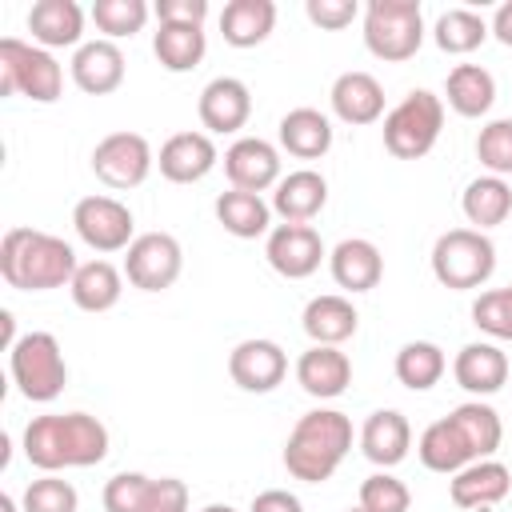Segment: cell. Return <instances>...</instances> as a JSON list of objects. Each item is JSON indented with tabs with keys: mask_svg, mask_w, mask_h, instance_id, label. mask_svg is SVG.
Instances as JSON below:
<instances>
[{
	"mask_svg": "<svg viewBox=\"0 0 512 512\" xmlns=\"http://www.w3.org/2000/svg\"><path fill=\"white\" fill-rule=\"evenodd\" d=\"M72 228L92 252H128V244L136 240L132 208L120 204L116 196H84V200H76Z\"/></svg>",
	"mask_w": 512,
	"mask_h": 512,
	"instance_id": "11",
	"label": "cell"
},
{
	"mask_svg": "<svg viewBox=\"0 0 512 512\" xmlns=\"http://www.w3.org/2000/svg\"><path fill=\"white\" fill-rule=\"evenodd\" d=\"M216 160H220V152H216V144H212L208 132H176V136H168L160 144V156H156L160 176L172 180V184H196V180H204L216 168Z\"/></svg>",
	"mask_w": 512,
	"mask_h": 512,
	"instance_id": "18",
	"label": "cell"
},
{
	"mask_svg": "<svg viewBox=\"0 0 512 512\" xmlns=\"http://www.w3.org/2000/svg\"><path fill=\"white\" fill-rule=\"evenodd\" d=\"M304 12H308V20L316 28L340 32V28H348L360 16V4L356 0H304Z\"/></svg>",
	"mask_w": 512,
	"mask_h": 512,
	"instance_id": "43",
	"label": "cell"
},
{
	"mask_svg": "<svg viewBox=\"0 0 512 512\" xmlns=\"http://www.w3.org/2000/svg\"><path fill=\"white\" fill-rule=\"evenodd\" d=\"M408 504H412V492L392 472H372L360 484V508L364 512H408Z\"/></svg>",
	"mask_w": 512,
	"mask_h": 512,
	"instance_id": "41",
	"label": "cell"
},
{
	"mask_svg": "<svg viewBox=\"0 0 512 512\" xmlns=\"http://www.w3.org/2000/svg\"><path fill=\"white\" fill-rule=\"evenodd\" d=\"M200 512H236V508H232V504H204Z\"/></svg>",
	"mask_w": 512,
	"mask_h": 512,
	"instance_id": "50",
	"label": "cell"
},
{
	"mask_svg": "<svg viewBox=\"0 0 512 512\" xmlns=\"http://www.w3.org/2000/svg\"><path fill=\"white\" fill-rule=\"evenodd\" d=\"M472 324L492 340H512V284L480 292L472 300Z\"/></svg>",
	"mask_w": 512,
	"mask_h": 512,
	"instance_id": "40",
	"label": "cell"
},
{
	"mask_svg": "<svg viewBox=\"0 0 512 512\" xmlns=\"http://www.w3.org/2000/svg\"><path fill=\"white\" fill-rule=\"evenodd\" d=\"M144 512H188V484L176 476H160V480L152 476Z\"/></svg>",
	"mask_w": 512,
	"mask_h": 512,
	"instance_id": "44",
	"label": "cell"
},
{
	"mask_svg": "<svg viewBox=\"0 0 512 512\" xmlns=\"http://www.w3.org/2000/svg\"><path fill=\"white\" fill-rule=\"evenodd\" d=\"M416 456H420V464H424L428 472H444V476H456L460 468H468V464L480 460L476 448H472V440H468V432L456 424L452 412L440 416V420H432V424L420 432Z\"/></svg>",
	"mask_w": 512,
	"mask_h": 512,
	"instance_id": "16",
	"label": "cell"
},
{
	"mask_svg": "<svg viewBox=\"0 0 512 512\" xmlns=\"http://www.w3.org/2000/svg\"><path fill=\"white\" fill-rule=\"evenodd\" d=\"M300 324H304V332H308L312 344H332V348H340V344L356 332L360 312H356V304H352L348 296L324 292V296H312V300L304 304Z\"/></svg>",
	"mask_w": 512,
	"mask_h": 512,
	"instance_id": "27",
	"label": "cell"
},
{
	"mask_svg": "<svg viewBox=\"0 0 512 512\" xmlns=\"http://www.w3.org/2000/svg\"><path fill=\"white\" fill-rule=\"evenodd\" d=\"M228 376L244 392H272L288 376V352L276 340L248 336L228 352Z\"/></svg>",
	"mask_w": 512,
	"mask_h": 512,
	"instance_id": "12",
	"label": "cell"
},
{
	"mask_svg": "<svg viewBox=\"0 0 512 512\" xmlns=\"http://www.w3.org/2000/svg\"><path fill=\"white\" fill-rule=\"evenodd\" d=\"M76 508H80L76 488L68 480H60L56 472H44L20 496V512H76Z\"/></svg>",
	"mask_w": 512,
	"mask_h": 512,
	"instance_id": "38",
	"label": "cell"
},
{
	"mask_svg": "<svg viewBox=\"0 0 512 512\" xmlns=\"http://www.w3.org/2000/svg\"><path fill=\"white\" fill-rule=\"evenodd\" d=\"M396 380L412 392H428L432 384H440L444 368H448V356L440 344L432 340H408L400 352H396Z\"/></svg>",
	"mask_w": 512,
	"mask_h": 512,
	"instance_id": "35",
	"label": "cell"
},
{
	"mask_svg": "<svg viewBox=\"0 0 512 512\" xmlns=\"http://www.w3.org/2000/svg\"><path fill=\"white\" fill-rule=\"evenodd\" d=\"M0 328H4V348H12L20 336H16V316L12 312H0Z\"/></svg>",
	"mask_w": 512,
	"mask_h": 512,
	"instance_id": "48",
	"label": "cell"
},
{
	"mask_svg": "<svg viewBox=\"0 0 512 512\" xmlns=\"http://www.w3.org/2000/svg\"><path fill=\"white\" fill-rule=\"evenodd\" d=\"M508 488H512V472L500 460H476L448 480V496L456 508H492L508 496Z\"/></svg>",
	"mask_w": 512,
	"mask_h": 512,
	"instance_id": "26",
	"label": "cell"
},
{
	"mask_svg": "<svg viewBox=\"0 0 512 512\" xmlns=\"http://www.w3.org/2000/svg\"><path fill=\"white\" fill-rule=\"evenodd\" d=\"M76 252L68 240L40 232V228H8L0 240V276L8 288L20 292H52L72 284Z\"/></svg>",
	"mask_w": 512,
	"mask_h": 512,
	"instance_id": "2",
	"label": "cell"
},
{
	"mask_svg": "<svg viewBox=\"0 0 512 512\" xmlns=\"http://www.w3.org/2000/svg\"><path fill=\"white\" fill-rule=\"evenodd\" d=\"M452 376H456V384H460L464 392H472V396H492V392H500V388L508 384V356H504L496 344H488V340H472V344H464V348L456 352Z\"/></svg>",
	"mask_w": 512,
	"mask_h": 512,
	"instance_id": "23",
	"label": "cell"
},
{
	"mask_svg": "<svg viewBox=\"0 0 512 512\" xmlns=\"http://www.w3.org/2000/svg\"><path fill=\"white\" fill-rule=\"evenodd\" d=\"M352 448V420L336 408H312L304 412L288 440H284V468L292 480L324 484Z\"/></svg>",
	"mask_w": 512,
	"mask_h": 512,
	"instance_id": "3",
	"label": "cell"
},
{
	"mask_svg": "<svg viewBox=\"0 0 512 512\" xmlns=\"http://www.w3.org/2000/svg\"><path fill=\"white\" fill-rule=\"evenodd\" d=\"M412 448V424L404 420V412L396 408H376L364 428H360V452L376 464V468H396Z\"/></svg>",
	"mask_w": 512,
	"mask_h": 512,
	"instance_id": "20",
	"label": "cell"
},
{
	"mask_svg": "<svg viewBox=\"0 0 512 512\" xmlns=\"http://www.w3.org/2000/svg\"><path fill=\"white\" fill-rule=\"evenodd\" d=\"M28 96L36 104H52L64 92V68L40 44H24L16 36L0 40V96Z\"/></svg>",
	"mask_w": 512,
	"mask_h": 512,
	"instance_id": "7",
	"label": "cell"
},
{
	"mask_svg": "<svg viewBox=\"0 0 512 512\" xmlns=\"http://www.w3.org/2000/svg\"><path fill=\"white\" fill-rule=\"evenodd\" d=\"M152 52H156L160 68H168V72H192L204 60L208 40H204V28L200 24H156Z\"/></svg>",
	"mask_w": 512,
	"mask_h": 512,
	"instance_id": "33",
	"label": "cell"
},
{
	"mask_svg": "<svg viewBox=\"0 0 512 512\" xmlns=\"http://www.w3.org/2000/svg\"><path fill=\"white\" fill-rule=\"evenodd\" d=\"M156 156H152V144L140 136V132H108L96 148H92V172L96 180H104L108 188L116 192H128V188H140L152 172Z\"/></svg>",
	"mask_w": 512,
	"mask_h": 512,
	"instance_id": "10",
	"label": "cell"
},
{
	"mask_svg": "<svg viewBox=\"0 0 512 512\" xmlns=\"http://www.w3.org/2000/svg\"><path fill=\"white\" fill-rule=\"evenodd\" d=\"M280 148L296 160H320L332 148V120L316 108H292L280 116Z\"/></svg>",
	"mask_w": 512,
	"mask_h": 512,
	"instance_id": "28",
	"label": "cell"
},
{
	"mask_svg": "<svg viewBox=\"0 0 512 512\" xmlns=\"http://www.w3.org/2000/svg\"><path fill=\"white\" fill-rule=\"evenodd\" d=\"M324 204H328V180L316 168H296V172L280 176V184L272 192V212L284 224H308L312 216H320Z\"/></svg>",
	"mask_w": 512,
	"mask_h": 512,
	"instance_id": "21",
	"label": "cell"
},
{
	"mask_svg": "<svg viewBox=\"0 0 512 512\" xmlns=\"http://www.w3.org/2000/svg\"><path fill=\"white\" fill-rule=\"evenodd\" d=\"M160 24H200L208 20V0H156L152 4Z\"/></svg>",
	"mask_w": 512,
	"mask_h": 512,
	"instance_id": "45",
	"label": "cell"
},
{
	"mask_svg": "<svg viewBox=\"0 0 512 512\" xmlns=\"http://www.w3.org/2000/svg\"><path fill=\"white\" fill-rule=\"evenodd\" d=\"M148 4L144 0H96L92 4V24L104 32V40H120V36H136L148 20Z\"/></svg>",
	"mask_w": 512,
	"mask_h": 512,
	"instance_id": "37",
	"label": "cell"
},
{
	"mask_svg": "<svg viewBox=\"0 0 512 512\" xmlns=\"http://www.w3.org/2000/svg\"><path fill=\"white\" fill-rule=\"evenodd\" d=\"M444 96H448V108L464 120H476L492 108L496 100V80L488 68L480 64H456L448 72V84H444Z\"/></svg>",
	"mask_w": 512,
	"mask_h": 512,
	"instance_id": "32",
	"label": "cell"
},
{
	"mask_svg": "<svg viewBox=\"0 0 512 512\" xmlns=\"http://www.w3.org/2000/svg\"><path fill=\"white\" fill-rule=\"evenodd\" d=\"M460 208H464V216H468V224H472L476 232L496 228V224H504L508 212H512V188H508L504 176H476V180L464 188Z\"/></svg>",
	"mask_w": 512,
	"mask_h": 512,
	"instance_id": "34",
	"label": "cell"
},
{
	"mask_svg": "<svg viewBox=\"0 0 512 512\" xmlns=\"http://www.w3.org/2000/svg\"><path fill=\"white\" fill-rule=\"evenodd\" d=\"M328 268H332V280L344 292H372L380 284V276H384V256H380V248L372 240L348 236L328 252Z\"/></svg>",
	"mask_w": 512,
	"mask_h": 512,
	"instance_id": "22",
	"label": "cell"
},
{
	"mask_svg": "<svg viewBox=\"0 0 512 512\" xmlns=\"http://www.w3.org/2000/svg\"><path fill=\"white\" fill-rule=\"evenodd\" d=\"M184 252L172 232H140L124 252V276L140 292H164L180 280Z\"/></svg>",
	"mask_w": 512,
	"mask_h": 512,
	"instance_id": "9",
	"label": "cell"
},
{
	"mask_svg": "<svg viewBox=\"0 0 512 512\" xmlns=\"http://www.w3.org/2000/svg\"><path fill=\"white\" fill-rule=\"evenodd\" d=\"M28 32L40 48H80L84 36V8L76 0H36L28 8Z\"/></svg>",
	"mask_w": 512,
	"mask_h": 512,
	"instance_id": "25",
	"label": "cell"
},
{
	"mask_svg": "<svg viewBox=\"0 0 512 512\" xmlns=\"http://www.w3.org/2000/svg\"><path fill=\"white\" fill-rule=\"evenodd\" d=\"M224 176L240 192H264L280 184V148L264 136H240L224 152Z\"/></svg>",
	"mask_w": 512,
	"mask_h": 512,
	"instance_id": "14",
	"label": "cell"
},
{
	"mask_svg": "<svg viewBox=\"0 0 512 512\" xmlns=\"http://www.w3.org/2000/svg\"><path fill=\"white\" fill-rule=\"evenodd\" d=\"M0 512H16V500H12V496H8V492H4V496H0Z\"/></svg>",
	"mask_w": 512,
	"mask_h": 512,
	"instance_id": "49",
	"label": "cell"
},
{
	"mask_svg": "<svg viewBox=\"0 0 512 512\" xmlns=\"http://www.w3.org/2000/svg\"><path fill=\"white\" fill-rule=\"evenodd\" d=\"M8 368H12L20 396L32 404L56 400L68 384V360H64V348L52 332H24L8 348Z\"/></svg>",
	"mask_w": 512,
	"mask_h": 512,
	"instance_id": "4",
	"label": "cell"
},
{
	"mask_svg": "<svg viewBox=\"0 0 512 512\" xmlns=\"http://www.w3.org/2000/svg\"><path fill=\"white\" fill-rule=\"evenodd\" d=\"M476 160L488 168V176H512V120H488L476 136Z\"/></svg>",
	"mask_w": 512,
	"mask_h": 512,
	"instance_id": "39",
	"label": "cell"
},
{
	"mask_svg": "<svg viewBox=\"0 0 512 512\" xmlns=\"http://www.w3.org/2000/svg\"><path fill=\"white\" fill-rule=\"evenodd\" d=\"M196 112H200V124L208 132H240L252 116V92L244 80L236 76H216L200 88V100H196Z\"/></svg>",
	"mask_w": 512,
	"mask_h": 512,
	"instance_id": "15",
	"label": "cell"
},
{
	"mask_svg": "<svg viewBox=\"0 0 512 512\" xmlns=\"http://www.w3.org/2000/svg\"><path fill=\"white\" fill-rule=\"evenodd\" d=\"M148 488H152V476H144V472H116L104 484V496H100L104 512H144Z\"/></svg>",
	"mask_w": 512,
	"mask_h": 512,
	"instance_id": "42",
	"label": "cell"
},
{
	"mask_svg": "<svg viewBox=\"0 0 512 512\" xmlns=\"http://www.w3.org/2000/svg\"><path fill=\"white\" fill-rule=\"evenodd\" d=\"M496 272V248L484 232L476 228H448L436 236L432 244V276L452 288V292H468L488 284Z\"/></svg>",
	"mask_w": 512,
	"mask_h": 512,
	"instance_id": "5",
	"label": "cell"
},
{
	"mask_svg": "<svg viewBox=\"0 0 512 512\" xmlns=\"http://www.w3.org/2000/svg\"><path fill=\"white\" fill-rule=\"evenodd\" d=\"M492 36L500 40V44H508L512 48V0H504L500 8H496V16H492Z\"/></svg>",
	"mask_w": 512,
	"mask_h": 512,
	"instance_id": "47",
	"label": "cell"
},
{
	"mask_svg": "<svg viewBox=\"0 0 512 512\" xmlns=\"http://www.w3.org/2000/svg\"><path fill=\"white\" fill-rule=\"evenodd\" d=\"M72 84L88 96H108L124 84V52L116 40H84L72 52Z\"/></svg>",
	"mask_w": 512,
	"mask_h": 512,
	"instance_id": "17",
	"label": "cell"
},
{
	"mask_svg": "<svg viewBox=\"0 0 512 512\" xmlns=\"http://www.w3.org/2000/svg\"><path fill=\"white\" fill-rule=\"evenodd\" d=\"M276 28V4L272 0H228L220 12V32L232 48H256Z\"/></svg>",
	"mask_w": 512,
	"mask_h": 512,
	"instance_id": "31",
	"label": "cell"
},
{
	"mask_svg": "<svg viewBox=\"0 0 512 512\" xmlns=\"http://www.w3.org/2000/svg\"><path fill=\"white\" fill-rule=\"evenodd\" d=\"M296 384L316 400H332L352 384V360L332 344H312L296 360Z\"/></svg>",
	"mask_w": 512,
	"mask_h": 512,
	"instance_id": "24",
	"label": "cell"
},
{
	"mask_svg": "<svg viewBox=\"0 0 512 512\" xmlns=\"http://www.w3.org/2000/svg\"><path fill=\"white\" fill-rule=\"evenodd\" d=\"M216 220L224 232H232L236 240H256L264 232H272V204L260 196V192H240V188H228L216 196Z\"/></svg>",
	"mask_w": 512,
	"mask_h": 512,
	"instance_id": "29",
	"label": "cell"
},
{
	"mask_svg": "<svg viewBox=\"0 0 512 512\" xmlns=\"http://www.w3.org/2000/svg\"><path fill=\"white\" fill-rule=\"evenodd\" d=\"M264 256L284 280H304V276H312L320 268V260L328 252H324V240H320V232L312 224H276L268 232Z\"/></svg>",
	"mask_w": 512,
	"mask_h": 512,
	"instance_id": "13",
	"label": "cell"
},
{
	"mask_svg": "<svg viewBox=\"0 0 512 512\" xmlns=\"http://www.w3.org/2000/svg\"><path fill=\"white\" fill-rule=\"evenodd\" d=\"M72 304L80 312H108L120 304V292H124V272L112 264V260H88L76 268L72 284Z\"/></svg>",
	"mask_w": 512,
	"mask_h": 512,
	"instance_id": "30",
	"label": "cell"
},
{
	"mask_svg": "<svg viewBox=\"0 0 512 512\" xmlns=\"http://www.w3.org/2000/svg\"><path fill=\"white\" fill-rule=\"evenodd\" d=\"M20 444L28 464L40 472L92 468L108 456V428L88 412H48L28 420Z\"/></svg>",
	"mask_w": 512,
	"mask_h": 512,
	"instance_id": "1",
	"label": "cell"
},
{
	"mask_svg": "<svg viewBox=\"0 0 512 512\" xmlns=\"http://www.w3.org/2000/svg\"><path fill=\"white\" fill-rule=\"evenodd\" d=\"M348 512H364V508H360V504H356V508H348Z\"/></svg>",
	"mask_w": 512,
	"mask_h": 512,
	"instance_id": "51",
	"label": "cell"
},
{
	"mask_svg": "<svg viewBox=\"0 0 512 512\" xmlns=\"http://www.w3.org/2000/svg\"><path fill=\"white\" fill-rule=\"evenodd\" d=\"M328 100H332V112L344 124H356V128L360 124H376L384 116V88H380V80L372 72H360V68L340 72L332 80Z\"/></svg>",
	"mask_w": 512,
	"mask_h": 512,
	"instance_id": "19",
	"label": "cell"
},
{
	"mask_svg": "<svg viewBox=\"0 0 512 512\" xmlns=\"http://www.w3.org/2000/svg\"><path fill=\"white\" fill-rule=\"evenodd\" d=\"M488 32H492L488 20H484L480 12H472V8H448V12L436 16V28H432L436 48L448 52V56H468V52H476V48L488 40Z\"/></svg>",
	"mask_w": 512,
	"mask_h": 512,
	"instance_id": "36",
	"label": "cell"
},
{
	"mask_svg": "<svg viewBox=\"0 0 512 512\" xmlns=\"http://www.w3.org/2000/svg\"><path fill=\"white\" fill-rule=\"evenodd\" d=\"M440 128H444V100L428 88H412L384 116V148L396 160H420L436 148Z\"/></svg>",
	"mask_w": 512,
	"mask_h": 512,
	"instance_id": "8",
	"label": "cell"
},
{
	"mask_svg": "<svg viewBox=\"0 0 512 512\" xmlns=\"http://www.w3.org/2000/svg\"><path fill=\"white\" fill-rule=\"evenodd\" d=\"M424 44V12L416 0H368L364 8V48L376 60H412Z\"/></svg>",
	"mask_w": 512,
	"mask_h": 512,
	"instance_id": "6",
	"label": "cell"
},
{
	"mask_svg": "<svg viewBox=\"0 0 512 512\" xmlns=\"http://www.w3.org/2000/svg\"><path fill=\"white\" fill-rule=\"evenodd\" d=\"M248 512H304V504L288 488H264V492L252 496V508Z\"/></svg>",
	"mask_w": 512,
	"mask_h": 512,
	"instance_id": "46",
	"label": "cell"
}]
</instances>
